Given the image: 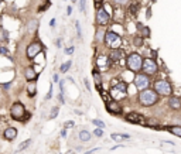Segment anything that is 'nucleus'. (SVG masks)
<instances>
[{"instance_id": "a18cd8bd", "label": "nucleus", "mask_w": 181, "mask_h": 154, "mask_svg": "<svg viewBox=\"0 0 181 154\" xmlns=\"http://www.w3.org/2000/svg\"><path fill=\"white\" fill-rule=\"evenodd\" d=\"M61 136H62V137H65V136H67V130H62V133H61Z\"/></svg>"}, {"instance_id": "4c0bfd02", "label": "nucleus", "mask_w": 181, "mask_h": 154, "mask_svg": "<svg viewBox=\"0 0 181 154\" xmlns=\"http://www.w3.org/2000/svg\"><path fill=\"white\" fill-rule=\"evenodd\" d=\"M115 3H117V4H125V3H127V0H113Z\"/></svg>"}, {"instance_id": "0eeeda50", "label": "nucleus", "mask_w": 181, "mask_h": 154, "mask_svg": "<svg viewBox=\"0 0 181 154\" xmlns=\"http://www.w3.org/2000/svg\"><path fill=\"white\" fill-rule=\"evenodd\" d=\"M142 71L146 74V75H154V74H157V71H159V67H157V64H156L154 59H151V58H146V59L143 61Z\"/></svg>"}, {"instance_id": "72a5a7b5", "label": "nucleus", "mask_w": 181, "mask_h": 154, "mask_svg": "<svg viewBox=\"0 0 181 154\" xmlns=\"http://www.w3.org/2000/svg\"><path fill=\"white\" fill-rule=\"evenodd\" d=\"M75 26H77V31H78V37H82V34H81V26H79V23H75Z\"/></svg>"}, {"instance_id": "c9c22d12", "label": "nucleus", "mask_w": 181, "mask_h": 154, "mask_svg": "<svg viewBox=\"0 0 181 154\" xmlns=\"http://www.w3.org/2000/svg\"><path fill=\"white\" fill-rule=\"evenodd\" d=\"M68 127H74V122H71V120H70V122L65 123V129H68Z\"/></svg>"}, {"instance_id": "f03ea898", "label": "nucleus", "mask_w": 181, "mask_h": 154, "mask_svg": "<svg viewBox=\"0 0 181 154\" xmlns=\"http://www.w3.org/2000/svg\"><path fill=\"white\" fill-rule=\"evenodd\" d=\"M10 115L14 120H19V122H24L30 117V113L26 112V108L21 102H14L10 108Z\"/></svg>"}, {"instance_id": "de8ad7c7", "label": "nucleus", "mask_w": 181, "mask_h": 154, "mask_svg": "<svg viewBox=\"0 0 181 154\" xmlns=\"http://www.w3.org/2000/svg\"><path fill=\"white\" fill-rule=\"evenodd\" d=\"M0 1H1V0H0Z\"/></svg>"}, {"instance_id": "f8f14e48", "label": "nucleus", "mask_w": 181, "mask_h": 154, "mask_svg": "<svg viewBox=\"0 0 181 154\" xmlns=\"http://www.w3.org/2000/svg\"><path fill=\"white\" fill-rule=\"evenodd\" d=\"M105 105H106V109H108L109 113H113V115H120V113H122V106H120L119 102L115 100V99L109 100V102L105 103Z\"/></svg>"}, {"instance_id": "9b49d317", "label": "nucleus", "mask_w": 181, "mask_h": 154, "mask_svg": "<svg viewBox=\"0 0 181 154\" xmlns=\"http://www.w3.org/2000/svg\"><path fill=\"white\" fill-rule=\"evenodd\" d=\"M125 119L129 123H135V124H142L144 122V117L140 113H137V112H129V113H126Z\"/></svg>"}, {"instance_id": "a19ab883", "label": "nucleus", "mask_w": 181, "mask_h": 154, "mask_svg": "<svg viewBox=\"0 0 181 154\" xmlns=\"http://www.w3.org/2000/svg\"><path fill=\"white\" fill-rule=\"evenodd\" d=\"M58 99H59V102H61V103H64V96H62V93H59Z\"/></svg>"}, {"instance_id": "a211bd4d", "label": "nucleus", "mask_w": 181, "mask_h": 154, "mask_svg": "<svg viewBox=\"0 0 181 154\" xmlns=\"http://www.w3.org/2000/svg\"><path fill=\"white\" fill-rule=\"evenodd\" d=\"M92 75H93V81H95V85H96V89L101 92V86H102V77H101V74L98 72V71H93L92 72Z\"/></svg>"}, {"instance_id": "e433bc0d", "label": "nucleus", "mask_w": 181, "mask_h": 154, "mask_svg": "<svg viewBox=\"0 0 181 154\" xmlns=\"http://www.w3.org/2000/svg\"><path fill=\"white\" fill-rule=\"evenodd\" d=\"M51 96H52V88H50V90H48V93H47V96H45V99L48 100V99H50Z\"/></svg>"}, {"instance_id": "c85d7f7f", "label": "nucleus", "mask_w": 181, "mask_h": 154, "mask_svg": "<svg viewBox=\"0 0 181 154\" xmlns=\"http://www.w3.org/2000/svg\"><path fill=\"white\" fill-rule=\"evenodd\" d=\"M105 31H102V30H98V34H96V41H102V40H105Z\"/></svg>"}, {"instance_id": "6e6552de", "label": "nucleus", "mask_w": 181, "mask_h": 154, "mask_svg": "<svg viewBox=\"0 0 181 154\" xmlns=\"http://www.w3.org/2000/svg\"><path fill=\"white\" fill-rule=\"evenodd\" d=\"M135 85L140 92L144 90V89H147L149 85H150L149 75H146V74H137V75L135 77Z\"/></svg>"}, {"instance_id": "7ed1b4c3", "label": "nucleus", "mask_w": 181, "mask_h": 154, "mask_svg": "<svg viewBox=\"0 0 181 154\" xmlns=\"http://www.w3.org/2000/svg\"><path fill=\"white\" fill-rule=\"evenodd\" d=\"M143 59L140 54L137 52H133L127 55V59H126V65H127V69L132 71V72H139V71L143 68Z\"/></svg>"}, {"instance_id": "393cba45", "label": "nucleus", "mask_w": 181, "mask_h": 154, "mask_svg": "<svg viewBox=\"0 0 181 154\" xmlns=\"http://www.w3.org/2000/svg\"><path fill=\"white\" fill-rule=\"evenodd\" d=\"M30 144H31V140H30V139H28V140H26V141H23V143H21V144L19 146V148H17V151H21V150H24V148H27L28 146H30Z\"/></svg>"}, {"instance_id": "4468645a", "label": "nucleus", "mask_w": 181, "mask_h": 154, "mask_svg": "<svg viewBox=\"0 0 181 154\" xmlns=\"http://www.w3.org/2000/svg\"><path fill=\"white\" fill-rule=\"evenodd\" d=\"M24 77H26V79L28 81V82H33V81H35L37 79V77H38V72L34 69V67H27L26 69H24Z\"/></svg>"}, {"instance_id": "6ab92c4d", "label": "nucleus", "mask_w": 181, "mask_h": 154, "mask_svg": "<svg viewBox=\"0 0 181 154\" xmlns=\"http://www.w3.org/2000/svg\"><path fill=\"white\" fill-rule=\"evenodd\" d=\"M27 93H28V96H35V93H37V85H35V81H33L28 84L27 86Z\"/></svg>"}, {"instance_id": "79ce46f5", "label": "nucleus", "mask_w": 181, "mask_h": 154, "mask_svg": "<svg viewBox=\"0 0 181 154\" xmlns=\"http://www.w3.org/2000/svg\"><path fill=\"white\" fill-rule=\"evenodd\" d=\"M1 86H3V88H4V89H9V88H10V86H12V84H4V85H1Z\"/></svg>"}, {"instance_id": "ddd939ff", "label": "nucleus", "mask_w": 181, "mask_h": 154, "mask_svg": "<svg viewBox=\"0 0 181 154\" xmlns=\"http://www.w3.org/2000/svg\"><path fill=\"white\" fill-rule=\"evenodd\" d=\"M96 64L101 69H109L112 61H110V58L106 57V55H99L96 59Z\"/></svg>"}, {"instance_id": "412c9836", "label": "nucleus", "mask_w": 181, "mask_h": 154, "mask_svg": "<svg viewBox=\"0 0 181 154\" xmlns=\"http://www.w3.org/2000/svg\"><path fill=\"white\" fill-rule=\"evenodd\" d=\"M78 136H79V140L81 141H89L90 140V133L86 132V130H81Z\"/></svg>"}, {"instance_id": "39448f33", "label": "nucleus", "mask_w": 181, "mask_h": 154, "mask_svg": "<svg viewBox=\"0 0 181 154\" xmlns=\"http://www.w3.org/2000/svg\"><path fill=\"white\" fill-rule=\"evenodd\" d=\"M105 45L109 47L112 50H116V48H120L122 45V38L120 35L115 31H106L105 33Z\"/></svg>"}, {"instance_id": "58836bf2", "label": "nucleus", "mask_w": 181, "mask_h": 154, "mask_svg": "<svg viewBox=\"0 0 181 154\" xmlns=\"http://www.w3.org/2000/svg\"><path fill=\"white\" fill-rule=\"evenodd\" d=\"M59 81V77L57 75V74H54V77H52V82H58Z\"/></svg>"}, {"instance_id": "cd10ccee", "label": "nucleus", "mask_w": 181, "mask_h": 154, "mask_svg": "<svg viewBox=\"0 0 181 154\" xmlns=\"http://www.w3.org/2000/svg\"><path fill=\"white\" fill-rule=\"evenodd\" d=\"M140 28H142V35H143V37H149V35H150V28H149V27L140 26Z\"/></svg>"}, {"instance_id": "f704fd0d", "label": "nucleus", "mask_w": 181, "mask_h": 154, "mask_svg": "<svg viewBox=\"0 0 181 154\" xmlns=\"http://www.w3.org/2000/svg\"><path fill=\"white\" fill-rule=\"evenodd\" d=\"M93 3H95V6L98 7V9H101V4H102V3H104V0H93Z\"/></svg>"}, {"instance_id": "a878e982", "label": "nucleus", "mask_w": 181, "mask_h": 154, "mask_svg": "<svg viewBox=\"0 0 181 154\" xmlns=\"http://www.w3.org/2000/svg\"><path fill=\"white\" fill-rule=\"evenodd\" d=\"M71 61H68V62H64V64L61 65V68H59V71H61V72H67V71L70 69V67H71Z\"/></svg>"}, {"instance_id": "20e7f679", "label": "nucleus", "mask_w": 181, "mask_h": 154, "mask_svg": "<svg viewBox=\"0 0 181 154\" xmlns=\"http://www.w3.org/2000/svg\"><path fill=\"white\" fill-rule=\"evenodd\" d=\"M110 96L115 100H122L123 98H126L127 95V84L126 82H117L116 85H113L110 88Z\"/></svg>"}, {"instance_id": "f3484780", "label": "nucleus", "mask_w": 181, "mask_h": 154, "mask_svg": "<svg viewBox=\"0 0 181 154\" xmlns=\"http://www.w3.org/2000/svg\"><path fill=\"white\" fill-rule=\"evenodd\" d=\"M168 106H170L173 110H180L181 109V99L180 98L171 96L170 99H168Z\"/></svg>"}, {"instance_id": "b1692460", "label": "nucleus", "mask_w": 181, "mask_h": 154, "mask_svg": "<svg viewBox=\"0 0 181 154\" xmlns=\"http://www.w3.org/2000/svg\"><path fill=\"white\" fill-rule=\"evenodd\" d=\"M37 26H38V21H37V20H31L30 24H28V33H33V30L35 31V30H37Z\"/></svg>"}, {"instance_id": "f257e3e1", "label": "nucleus", "mask_w": 181, "mask_h": 154, "mask_svg": "<svg viewBox=\"0 0 181 154\" xmlns=\"http://www.w3.org/2000/svg\"><path fill=\"white\" fill-rule=\"evenodd\" d=\"M159 102V93L154 89H144L139 93V103L142 106H153Z\"/></svg>"}, {"instance_id": "dca6fc26", "label": "nucleus", "mask_w": 181, "mask_h": 154, "mask_svg": "<svg viewBox=\"0 0 181 154\" xmlns=\"http://www.w3.org/2000/svg\"><path fill=\"white\" fill-rule=\"evenodd\" d=\"M3 136H4V139L9 141H13L16 137H17V130L14 127H7L6 130H4V133H3Z\"/></svg>"}, {"instance_id": "ea45409f", "label": "nucleus", "mask_w": 181, "mask_h": 154, "mask_svg": "<svg viewBox=\"0 0 181 154\" xmlns=\"http://www.w3.org/2000/svg\"><path fill=\"white\" fill-rule=\"evenodd\" d=\"M65 52H67V54H72V52H74V47H70V48H67V50H65Z\"/></svg>"}, {"instance_id": "9d476101", "label": "nucleus", "mask_w": 181, "mask_h": 154, "mask_svg": "<svg viewBox=\"0 0 181 154\" xmlns=\"http://www.w3.org/2000/svg\"><path fill=\"white\" fill-rule=\"evenodd\" d=\"M110 20V14L105 10L104 7H101V9H98L96 12V23L99 26H105V24H108Z\"/></svg>"}, {"instance_id": "c03bdc74", "label": "nucleus", "mask_w": 181, "mask_h": 154, "mask_svg": "<svg viewBox=\"0 0 181 154\" xmlns=\"http://www.w3.org/2000/svg\"><path fill=\"white\" fill-rule=\"evenodd\" d=\"M72 13V9L71 7H68V9H67V14H68V16H70V14Z\"/></svg>"}, {"instance_id": "1a4fd4ad", "label": "nucleus", "mask_w": 181, "mask_h": 154, "mask_svg": "<svg viewBox=\"0 0 181 154\" xmlns=\"http://www.w3.org/2000/svg\"><path fill=\"white\" fill-rule=\"evenodd\" d=\"M41 51H43V44L40 41H33L31 44H28V47H27L26 54L30 59H33V58L37 57Z\"/></svg>"}, {"instance_id": "bb28decb", "label": "nucleus", "mask_w": 181, "mask_h": 154, "mask_svg": "<svg viewBox=\"0 0 181 154\" xmlns=\"http://www.w3.org/2000/svg\"><path fill=\"white\" fill-rule=\"evenodd\" d=\"M92 123H93L95 126H98L99 129H104L105 127V123L102 122V120H99V119H93V120H92Z\"/></svg>"}, {"instance_id": "49530a36", "label": "nucleus", "mask_w": 181, "mask_h": 154, "mask_svg": "<svg viewBox=\"0 0 181 154\" xmlns=\"http://www.w3.org/2000/svg\"><path fill=\"white\" fill-rule=\"evenodd\" d=\"M72 1H77V0H72Z\"/></svg>"}, {"instance_id": "2f4dec72", "label": "nucleus", "mask_w": 181, "mask_h": 154, "mask_svg": "<svg viewBox=\"0 0 181 154\" xmlns=\"http://www.w3.org/2000/svg\"><path fill=\"white\" fill-rule=\"evenodd\" d=\"M93 134L96 136V137H102V136H104V130H102V129H99V127H98L96 130L93 132Z\"/></svg>"}, {"instance_id": "09e8293b", "label": "nucleus", "mask_w": 181, "mask_h": 154, "mask_svg": "<svg viewBox=\"0 0 181 154\" xmlns=\"http://www.w3.org/2000/svg\"><path fill=\"white\" fill-rule=\"evenodd\" d=\"M0 86H1V85H0Z\"/></svg>"}, {"instance_id": "c756f323", "label": "nucleus", "mask_w": 181, "mask_h": 154, "mask_svg": "<svg viewBox=\"0 0 181 154\" xmlns=\"http://www.w3.org/2000/svg\"><path fill=\"white\" fill-rule=\"evenodd\" d=\"M133 43H135L136 47H140V45H143V38L142 37H136V38L133 40Z\"/></svg>"}, {"instance_id": "7c9ffc66", "label": "nucleus", "mask_w": 181, "mask_h": 154, "mask_svg": "<svg viewBox=\"0 0 181 154\" xmlns=\"http://www.w3.org/2000/svg\"><path fill=\"white\" fill-rule=\"evenodd\" d=\"M58 108H57V106H54V108H52V109H51V112H52V113H51V115H50V119H54V117H55V116H57V115H58Z\"/></svg>"}, {"instance_id": "2eb2a0df", "label": "nucleus", "mask_w": 181, "mask_h": 154, "mask_svg": "<svg viewBox=\"0 0 181 154\" xmlns=\"http://www.w3.org/2000/svg\"><path fill=\"white\" fill-rule=\"evenodd\" d=\"M125 57V51L120 50V48H116V50H112L109 54V58L112 62H117V61H120L122 58Z\"/></svg>"}, {"instance_id": "473e14b6", "label": "nucleus", "mask_w": 181, "mask_h": 154, "mask_svg": "<svg viewBox=\"0 0 181 154\" xmlns=\"http://www.w3.org/2000/svg\"><path fill=\"white\" fill-rule=\"evenodd\" d=\"M0 54H4L7 58H10V54L7 51V48H4V47H0Z\"/></svg>"}, {"instance_id": "4be33fe9", "label": "nucleus", "mask_w": 181, "mask_h": 154, "mask_svg": "<svg viewBox=\"0 0 181 154\" xmlns=\"http://www.w3.org/2000/svg\"><path fill=\"white\" fill-rule=\"evenodd\" d=\"M110 137H112V140L115 141H122V140H126V139H130V134H117V133H113Z\"/></svg>"}, {"instance_id": "aec40b11", "label": "nucleus", "mask_w": 181, "mask_h": 154, "mask_svg": "<svg viewBox=\"0 0 181 154\" xmlns=\"http://www.w3.org/2000/svg\"><path fill=\"white\" fill-rule=\"evenodd\" d=\"M171 133V134L174 136H178V137H181V126H167L166 127Z\"/></svg>"}, {"instance_id": "423d86ee", "label": "nucleus", "mask_w": 181, "mask_h": 154, "mask_svg": "<svg viewBox=\"0 0 181 154\" xmlns=\"http://www.w3.org/2000/svg\"><path fill=\"white\" fill-rule=\"evenodd\" d=\"M154 90L159 95H161V96H171V93H173V86H171V84H170L168 81H166V79H159V81L154 82Z\"/></svg>"}, {"instance_id": "5701e85b", "label": "nucleus", "mask_w": 181, "mask_h": 154, "mask_svg": "<svg viewBox=\"0 0 181 154\" xmlns=\"http://www.w3.org/2000/svg\"><path fill=\"white\" fill-rule=\"evenodd\" d=\"M137 9H139V4H136V3H133V4H130L129 6V14H132V16H136L137 14Z\"/></svg>"}, {"instance_id": "37998d69", "label": "nucleus", "mask_w": 181, "mask_h": 154, "mask_svg": "<svg viewBox=\"0 0 181 154\" xmlns=\"http://www.w3.org/2000/svg\"><path fill=\"white\" fill-rule=\"evenodd\" d=\"M50 26H51V27H54V26H55V19H52L51 21H50Z\"/></svg>"}]
</instances>
